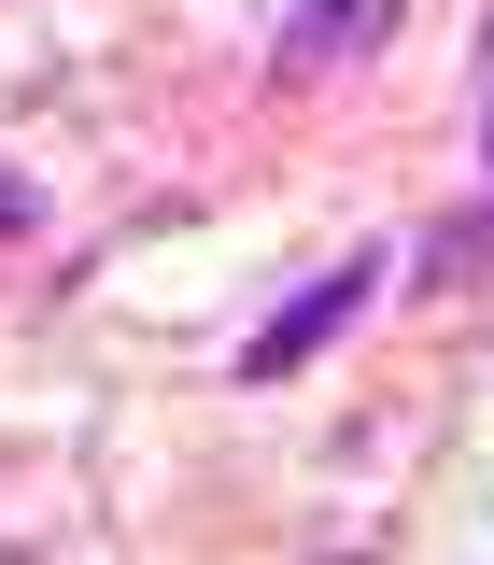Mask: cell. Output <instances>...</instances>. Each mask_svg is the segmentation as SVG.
Listing matches in <instances>:
<instances>
[{
  "label": "cell",
  "mask_w": 494,
  "mask_h": 565,
  "mask_svg": "<svg viewBox=\"0 0 494 565\" xmlns=\"http://www.w3.org/2000/svg\"><path fill=\"white\" fill-rule=\"evenodd\" d=\"M367 297H382V241H353L340 269H311V282H297V297L269 311V326L240 340V382H282V367H311V353L340 340V326L367 311Z\"/></svg>",
  "instance_id": "obj_1"
},
{
  "label": "cell",
  "mask_w": 494,
  "mask_h": 565,
  "mask_svg": "<svg viewBox=\"0 0 494 565\" xmlns=\"http://www.w3.org/2000/svg\"><path fill=\"white\" fill-rule=\"evenodd\" d=\"M382 43H396V0H297V14H282V71H297V85L382 57Z\"/></svg>",
  "instance_id": "obj_2"
},
{
  "label": "cell",
  "mask_w": 494,
  "mask_h": 565,
  "mask_svg": "<svg viewBox=\"0 0 494 565\" xmlns=\"http://www.w3.org/2000/svg\"><path fill=\"white\" fill-rule=\"evenodd\" d=\"M0 226H29V184H0Z\"/></svg>",
  "instance_id": "obj_3"
},
{
  "label": "cell",
  "mask_w": 494,
  "mask_h": 565,
  "mask_svg": "<svg viewBox=\"0 0 494 565\" xmlns=\"http://www.w3.org/2000/svg\"><path fill=\"white\" fill-rule=\"evenodd\" d=\"M481 156H494V114H481Z\"/></svg>",
  "instance_id": "obj_4"
}]
</instances>
